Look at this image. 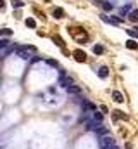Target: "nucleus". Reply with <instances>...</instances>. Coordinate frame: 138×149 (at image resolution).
Segmentation results:
<instances>
[{"label": "nucleus", "mask_w": 138, "mask_h": 149, "mask_svg": "<svg viewBox=\"0 0 138 149\" xmlns=\"http://www.w3.org/2000/svg\"><path fill=\"white\" fill-rule=\"evenodd\" d=\"M35 52H36V49H35L33 45H28V47H17V49H16V56L21 57V59H24V61L31 59V56H33Z\"/></svg>", "instance_id": "1"}, {"label": "nucleus", "mask_w": 138, "mask_h": 149, "mask_svg": "<svg viewBox=\"0 0 138 149\" xmlns=\"http://www.w3.org/2000/svg\"><path fill=\"white\" fill-rule=\"evenodd\" d=\"M69 33H71V36H73L74 40H78L80 43H83V42L88 40V33H86V30H83V28H69Z\"/></svg>", "instance_id": "2"}, {"label": "nucleus", "mask_w": 138, "mask_h": 149, "mask_svg": "<svg viewBox=\"0 0 138 149\" xmlns=\"http://www.w3.org/2000/svg\"><path fill=\"white\" fill-rule=\"evenodd\" d=\"M59 85L64 87V89H69V87L74 85V83H73V78H71V76H66V73L61 71V73H59Z\"/></svg>", "instance_id": "3"}, {"label": "nucleus", "mask_w": 138, "mask_h": 149, "mask_svg": "<svg viewBox=\"0 0 138 149\" xmlns=\"http://www.w3.org/2000/svg\"><path fill=\"white\" fill-rule=\"evenodd\" d=\"M114 146V139L107 134V135H102L100 137V149H109Z\"/></svg>", "instance_id": "4"}, {"label": "nucleus", "mask_w": 138, "mask_h": 149, "mask_svg": "<svg viewBox=\"0 0 138 149\" xmlns=\"http://www.w3.org/2000/svg\"><path fill=\"white\" fill-rule=\"evenodd\" d=\"M100 19H102V21H105V23H109V24H114V26H119V24H121V19H119V17H109V16L102 14V16H100Z\"/></svg>", "instance_id": "5"}, {"label": "nucleus", "mask_w": 138, "mask_h": 149, "mask_svg": "<svg viewBox=\"0 0 138 149\" xmlns=\"http://www.w3.org/2000/svg\"><path fill=\"white\" fill-rule=\"evenodd\" d=\"M73 56H74V57H76V61H80V62H85V61H86V52H85V50H81V49L73 50Z\"/></svg>", "instance_id": "6"}, {"label": "nucleus", "mask_w": 138, "mask_h": 149, "mask_svg": "<svg viewBox=\"0 0 138 149\" xmlns=\"http://www.w3.org/2000/svg\"><path fill=\"white\" fill-rule=\"evenodd\" d=\"M112 120H128V115H124L123 111H114L112 113Z\"/></svg>", "instance_id": "7"}, {"label": "nucleus", "mask_w": 138, "mask_h": 149, "mask_svg": "<svg viewBox=\"0 0 138 149\" xmlns=\"http://www.w3.org/2000/svg\"><path fill=\"white\" fill-rule=\"evenodd\" d=\"M112 99H114L116 102H123V101H124V97H123V94H121L119 90H114V92H112Z\"/></svg>", "instance_id": "8"}, {"label": "nucleus", "mask_w": 138, "mask_h": 149, "mask_svg": "<svg viewBox=\"0 0 138 149\" xmlns=\"http://www.w3.org/2000/svg\"><path fill=\"white\" fill-rule=\"evenodd\" d=\"M95 132H97V134H99L100 137H102V135H107V134H109V130H107V127H104V125H99V127L95 128Z\"/></svg>", "instance_id": "9"}, {"label": "nucleus", "mask_w": 138, "mask_h": 149, "mask_svg": "<svg viewBox=\"0 0 138 149\" xmlns=\"http://www.w3.org/2000/svg\"><path fill=\"white\" fill-rule=\"evenodd\" d=\"M52 40H54V43H55L57 47H61V49H64V40H62L61 36H57V35H54V36H52Z\"/></svg>", "instance_id": "10"}, {"label": "nucleus", "mask_w": 138, "mask_h": 149, "mask_svg": "<svg viewBox=\"0 0 138 149\" xmlns=\"http://www.w3.org/2000/svg\"><path fill=\"white\" fill-rule=\"evenodd\" d=\"M99 76H100V78H107V76H109V68H107V66H102V68L99 69Z\"/></svg>", "instance_id": "11"}, {"label": "nucleus", "mask_w": 138, "mask_h": 149, "mask_svg": "<svg viewBox=\"0 0 138 149\" xmlns=\"http://www.w3.org/2000/svg\"><path fill=\"white\" fill-rule=\"evenodd\" d=\"M10 47V42L7 38H0V50H7Z\"/></svg>", "instance_id": "12"}, {"label": "nucleus", "mask_w": 138, "mask_h": 149, "mask_svg": "<svg viewBox=\"0 0 138 149\" xmlns=\"http://www.w3.org/2000/svg\"><path fill=\"white\" fill-rule=\"evenodd\" d=\"M95 123H102V120H104V115L102 113H97V111H93V118H92Z\"/></svg>", "instance_id": "13"}, {"label": "nucleus", "mask_w": 138, "mask_h": 149, "mask_svg": "<svg viewBox=\"0 0 138 149\" xmlns=\"http://www.w3.org/2000/svg\"><path fill=\"white\" fill-rule=\"evenodd\" d=\"M126 47H128V49H131V50H137V49H138V43L133 40V38H130V40L126 42Z\"/></svg>", "instance_id": "14"}, {"label": "nucleus", "mask_w": 138, "mask_h": 149, "mask_svg": "<svg viewBox=\"0 0 138 149\" xmlns=\"http://www.w3.org/2000/svg\"><path fill=\"white\" fill-rule=\"evenodd\" d=\"M64 16H66V12H64L62 9H55V10H54V17H55V19H62Z\"/></svg>", "instance_id": "15"}, {"label": "nucleus", "mask_w": 138, "mask_h": 149, "mask_svg": "<svg viewBox=\"0 0 138 149\" xmlns=\"http://www.w3.org/2000/svg\"><path fill=\"white\" fill-rule=\"evenodd\" d=\"M128 19H130V21H133V23H137V21H138V9H135V10H131V12H130Z\"/></svg>", "instance_id": "16"}, {"label": "nucleus", "mask_w": 138, "mask_h": 149, "mask_svg": "<svg viewBox=\"0 0 138 149\" xmlns=\"http://www.w3.org/2000/svg\"><path fill=\"white\" fill-rule=\"evenodd\" d=\"M83 108H85V109H90V111H97L95 104H92V102H88V101H85V102H83Z\"/></svg>", "instance_id": "17"}, {"label": "nucleus", "mask_w": 138, "mask_h": 149, "mask_svg": "<svg viewBox=\"0 0 138 149\" xmlns=\"http://www.w3.org/2000/svg\"><path fill=\"white\" fill-rule=\"evenodd\" d=\"M26 26H28V28H36V21H35L33 17H28V19H26Z\"/></svg>", "instance_id": "18"}, {"label": "nucleus", "mask_w": 138, "mask_h": 149, "mask_svg": "<svg viewBox=\"0 0 138 149\" xmlns=\"http://www.w3.org/2000/svg\"><path fill=\"white\" fill-rule=\"evenodd\" d=\"M93 52H95L97 56H100V54H104V47L97 43V45H93Z\"/></svg>", "instance_id": "19"}, {"label": "nucleus", "mask_w": 138, "mask_h": 149, "mask_svg": "<svg viewBox=\"0 0 138 149\" xmlns=\"http://www.w3.org/2000/svg\"><path fill=\"white\" fill-rule=\"evenodd\" d=\"M130 10H131V5L128 3V5H124V7H121V10H119V14H121V16H124V14H128Z\"/></svg>", "instance_id": "20"}, {"label": "nucleus", "mask_w": 138, "mask_h": 149, "mask_svg": "<svg viewBox=\"0 0 138 149\" xmlns=\"http://www.w3.org/2000/svg\"><path fill=\"white\" fill-rule=\"evenodd\" d=\"M67 92H69V94H74V95H78V94H80V89H78L76 85H71V87L67 89Z\"/></svg>", "instance_id": "21"}, {"label": "nucleus", "mask_w": 138, "mask_h": 149, "mask_svg": "<svg viewBox=\"0 0 138 149\" xmlns=\"http://www.w3.org/2000/svg\"><path fill=\"white\" fill-rule=\"evenodd\" d=\"M128 35H130L131 38H138V28H131V30H128Z\"/></svg>", "instance_id": "22"}, {"label": "nucleus", "mask_w": 138, "mask_h": 149, "mask_svg": "<svg viewBox=\"0 0 138 149\" xmlns=\"http://www.w3.org/2000/svg\"><path fill=\"white\" fill-rule=\"evenodd\" d=\"M102 7H104V10H112V7H114V5H112L111 2H104V3H102Z\"/></svg>", "instance_id": "23"}, {"label": "nucleus", "mask_w": 138, "mask_h": 149, "mask_svg": "<svg viewBox=\"0 0 138 149\" xmlns=\"http://www.w3.org/2000/svg\"><path fill=\"white\" fill-rule=\"evenodd\" d=\"M47 64L48 66H54V68H59V62L55 59H47Z\"/></svg>", "instance_id": "24"}, {"label": "nucleus", "mask_w": 138, "mask_h": 149, "mask_svg": "<svg viewBox=\"0 0 138 149\" xmlns=\"http://www.w3.org/2000/svg\"><path fill=\"white\" fill-rule=\"evenodd\" d=\"M22 5H24V2H21V0H12V7L17 9V7H22Z\"/></svg>", "instance_id": "25"}, {"label": "nucleus", "mask_w": 138, "mask_h": 149, "mask_svg": "<svg viewBox=\"0 0 138 149\" xmlns=\"http://www.w3.org/2000/svg\"><path fill=\"white\" fill-rule=\"evenodd\" d=\"M2 35H12V30H9V28H5V30H0V36Z\"/></svg>", "instance_id": "26"}, {"label": "nucleus", "mask_w": 138, "mask_h": 149, "mask_svg": "<svg viewBox=\"0 0 138 149\" xmlns=\"http://www.w3.org/2000/svg\"><path fill=\"white\" fill-rule=\"evenodd\" d=\"M95 3H104V0H93Z\"/></svg>", "instance_id": "27"}, {"label": "nucleus", "mask_w": 138, "mask_h": 149, "mask_svg": "<svg viewBox=\"0 0 138 149\" xmlns=\"http://www.w3.org/2000/svg\"><path fill=\"white\" fill-rule=\"evenodd\" d=\"M3 2H5V0H0V9L3 7Z\"/></svg>", "instance_id": "28"}, {"label": "nucleus", "mask_w": 138, "mask_h": 149, "mask_svg": "<svg viewBox=\"0 0 138 149\" xmlns=\"http://www.w3.org/2000/svg\"><path fill=\"white\" fill-rule=\"evenodd\" d=\"M109 149H119V148H118V146H116V144H114V146H112V148H109Z\"/></svg>", "instance_id": "29"}]
</instances>
